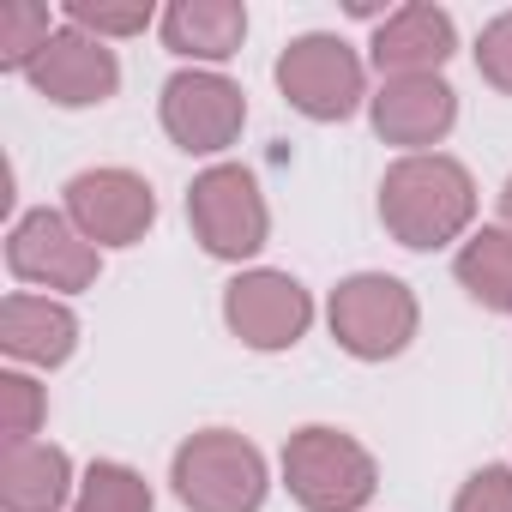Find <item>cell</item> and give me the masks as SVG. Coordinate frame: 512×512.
Segmentation results:
<instances>
[{
    "mask_svg": "<svg viewBox=\"0 0 512 512\" xmlns=\"http://www.w3.org/2000/svg\"><path fill=\"white\" fill-rule=\"evenodd\" d=\"M470 217H476V181L458 157H440V151L398 157L380 181V223L410 253H434L458 241Z\"/></svg>",
    "mask_w": 512,
    "mask_h": 512,
    "instance_id": "1",
    "label": "cell"
},
{
    "mask_svg": "<svg viewBox=\"0 0 512 512\" xmlns=\"http://www.w3.org/2000/svg\"><path fill=\"white\" fill-rule=\"evenodd\" d=\"M169 482H175V500L187 512H260L266 488H272L266 452L253 446L247 434H235V428L187 434L175 446Z\"/></svg>",
    "mask_w": 512,
    "mask_h": 512,
    "instance_id": "2",
    "label": "cell"
},
{
    "mask_svg": "<svg viewBox=\"0 0 512 512\" xmlns=\"http://www.w3.org/2000/svg\"><path fill=\"white\" fill-rule=\"evenodd\" d=\"M284 488L302 512H362L380 488V464L344 428H296L284 446Z\"/></svg>",
    "mask_w": 512,
    "mask_h": 512,
    "instance_id": "3",
    "label": "cell"
},
{
    "mask_svg": "<svg viewBox=\"0 0 512 512\" xmlns=\"http://www.w3.org/2000/svg\"><path fill=\"white\" fill-rule=\"evenodd\" d=\"M326 320H332V338H338L344 356H356V362H392V356L410 350L422 308H416V296H410L404 278L356 272V278H344L332 290Z\"/></svg>",
    "mask_w": 512,
    "mask_h": 512,
    "instance_id": "4",
    "label": "cell"
},
{
    "mask_svg": "<svg viewBox=\"0 0 512 512\" xmlns=\"http://www.w3.org/2000/svg\"><path fill=\"white\" fill-rule=\"evenodd\" d=\"M187 223L199 235V247L211 260H253L272 235V211L266 193L241 163H211L205 175H193L187 187Z\"/></svg>",
    "mask_w": 512,
    "mask_h": 512,
    "instance_id": "5",
    "label": "cell"
},
{
    "mask_svg": "<svg viewBox=\"0 0 512 512\" xmlns=\"http://www.w3.org/2000/svg\"><path fill=\"white\" fill-rule=\"evenodd\" d=\"M278 91L308 121H350L368 97V67L344 37L308 31L278 55Z\"/></svg>",
    "mask_w": 512,
    "mask_h": 512,
    "instance_id": "6",
    "label": "cell"
},
{
    "mask_svg": "<svg viewBox=\"0 0 512 512\" xmlns=\"http://www.w3.org/2000/svg\"><path fill=\"white\" fill-rule=\"evenodd\" d=\"M157 115H163V133H169L181 151L217 157V151H229V145L241 139V127H247V97H241L235 79H223V73H211V67H193V73H175V79L163 85Z\"/></svg>",
    "mask_w": 512,
    "mask_h": 512,
    "instance_id": "7",
    "label": "cell"
},
{
    "mask_svg": "<svg viewBox=\"0 0 512 512\" xmlns=\"http://www.w3.org/2000/svg\"><path fill=\"white\" fill-rule=\"evenodd\" d=\"M223 320L229 332L247 344V350H296L314 326V296L290 278V272H241L229 290H223Z\"/></svg>",
    "mask_w": 512,
    "mask_h": 512,
    "instance_id": "8",
    "label": "cell"
},
{
    "mask_svg": "<svg viewBox=\"0 0 512 512\" xmlns=\"http://www.w3.org/2000/svg\"><path fill=\"white\" fill-rule=\"evenodd\" d=\"M7 272L19 284H37V290H91L103 260L97 247L73 229L67 211H25L7 235Z\"/></svg>",
    "mask_w": 512,
    "mask_h": 512,
    "instance_id": "9",
    "label": "cell"
},
{
    "mask_svg": "<svg viewBox=\"0 0 512 512\" xmlns=\"http://www.w3.org/2000/svg\"><path fill=\"white\" fill-rule=\"evenodd\" d=\"M67 217L91 247H133L157 223V193L133 169H85L67 181Z\"/></svg>",
    "mask_w": 512,
    "mask_h": 512,
    "instance_id": "10",
    "label": "cell"
},
{
    "mask_svg": "<svg viewBox=\"0 0 512 512\" xmlns=\"http://www.w3.org/2000/svg\"><path fill=\"white\" fill-rule=\"evenodd\" d=\"M25 79L55 109H97V103H109L121 91V61H115V49L103 37L79 31V25H61Z\"/></svg>",
    "mask_w": 512,
    "mask_h": 512,
    "instance_id": "11",
    "label": "cell"
},
{
    "mask_svg": "<svg viewBox=\"0 0 512 512\" xmlns=\"http://www.w3.org/2000/svg\"><path fill=\"white\" fill-rule=\"evenodd\" d=\"M374 133L386 145H404L410 157H422L428 145H440L458 121V91L440 73H416V79H380V91L368 97Z\"/></svg>",
    "mask_w": 512,
    "mask_h": 512,
    "instance_id": "12",
    "label": "cell"
},
{
    "mask_svg": "<svg viewBox=\"0 0 512 512\" xmlns=\"http://www.w3.org/2000/svg\"><path fill=\"white\" fill-rule=\"evenodd\" d=\"M452 49H458L452 13L434 7V0H410V7L380 19L368 61L380 67V79H416V73H440L452 61Z\"/></svg>",
    "mask_w": 512,
    "mask_h": 512,
    "instance_id": "13",
    "label": "cell"
},
{
    "mask_svg": "<svg viewBox=\"0 0 512 512\" xmlns=\"http://www.w3.org/2000/svg\"><path fill=\"white\" fill-rule=\"evenodd\" d=\"M0 350L13 362H31V368H61L79 350V320L67 302L19 290V296L0 302Z\"/></svg>",
    "mask_w": 512,
    "mask_h": 512,
    "instance_id": "14",
    "label": "cell"
},
{
    "mask_svg": "<svg viewBox=\"0 0 512 512\" xmlns=\"http://www.w3.org/2000/svg\"><path fill=\"white\" fill-rule=\"evenodd\" d=\"M247 37V7L241 0H175L163 13V49L181 61H229Z\"/></svg>",
    "mask_w": 512,
    "mask_h": 512,
    "instance_id": "15",
    "label": "cell"
},
{
    "mask_svg": "<svg viewBox=\"0 0 512 512\" xmlns=\"http://www.w3.org/2000/svg\"><path fill=\"white\" fill-rule=\"evenodd\" d=\"M67 494H79V482L61 446L49 440L7 446V458H0V500H7V512H61Z\"/></svg>",
    "mask_w": 512,
    "mask_h": 512,
    "instance_id": "16",
    "label": "cell"
},
{
    "mask_svg": "<svg viewBox=\"0 0 512 512\" xmlns=\"http://www.w3.org/2000/svg\"><path fill=\"white\" fill-rule=\"evenodd\" d=\"M452 278H458L464 296L482 302L488 314H512V229H506V223L476 229V235L458 247Z\"/></svg>",
    "mask_w": 512,
    "mask_h": 512,
    "instance_id": "17",
    "label": "cell"
},
{
    "mask_svg": "<svg viewBox=\"0 0 512 512\" xmlns=\"http://www.w3.org/2000/svg\"><path fill=\"white\" fill-rule=\"evenodd\" d=\"M73 512H157V500H151V482H145L133 464L97 458V464L79 476Z\"/></svg>",
    "mask_w": 512,
    "mask_h": 512,
    "instance_id": "18",
    "label": "cell"
},
{
    "mask_svg": "<svg viewBox=\"0 0 512 512\" xmlns=\"http://www.w3.org/2000/svg\"><path fill=\"white\" fill-rule=\"evenodd\" d=\"M55 25H49V7L43 0H7L0 7V67L7 73H31L37 55L49 49Z\"/></svg>",
    "mask_w": 512,
    "mask_h": 512,
    "instance_id": "19",
    "label": "cell"
},
{
    "mask_svg": "<svg viewBox=\"0 0 512 512\" xmlns=\"http://www.w3.org/2000/svg\"><path fill=\"white\" fill-rule=\"evenodd\" d=\"M43 416H49V398L31 374H0V434H7V446L37 440Z\"/></svg>",
    "mask_w": 512,
    "mask_h": 512,
    "instance_id": "20",
    "label": "cell"
},
{
    "mask_svg": "<svg viewBox=\"0 0 512 512\" xmlns=\"http://www.w3.org/2000/svg\"><path fill=\"white\" fill-rule=\"evenodd\" d=\"M67 25L91 37H139L151 25V0H67Z\"/></svg>",
    "mask_w": 512,
    "mask_h": 512,
    "instance_id": "21",
    "label": "cell"
},
{
    "mask_svg": "<svg viewBox=\"0 0 512 512\" xmlns=\"http://www.w3.org/2000/svg\"><path fill=\"white\" fill-rule=\"evenodd\" d=\"M476 73L500 97H512V13H500V19L482 25V37H476Z\"/></svg>",
    "mask_w": 512,
    "mask_h": 512,
    "instance_id": "22",
    "label": "cell"
},
{
    "mask_svg": "<svg viewBox=\"0 0 512 512\" xmlns=\"http://www.w3.org/2000/svg\"><path fill=\"white\" fill-rule=\"evenodd\" d=\"M452 512H512V470H506V464H482V470L458 488Z\"/></svg>",
    "mask_w": 512,
    "mask_h": 512,
    "instance_id": "23",
    "label": "cell"
},
{
    "mask_svg": "<svg viewBox=\"0 0 512 512\" xmlns=\"http://www.w3.org/2000/svg\"><path fill=\"white\" fill-rule=\"evenodd\" d=\"M500 217H506V229H512V175H506V187H500Z\"/></svg>",
    "mask_w": 512,
    "mask_h": 512,
    "instance_id": "24",
    "label": "cell"
}]
</instances>
